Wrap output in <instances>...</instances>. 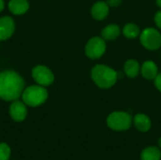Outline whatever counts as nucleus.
<instances>
[{"instance_id":"13","label":"nucleus","mask_w":161,"mask_h":160,"mask_svg":"<svg viewBox=\"0 0 161 160\" xmlns=\"http://www.w3.org/2000/svg\"><path fill=\"white\" fill-rule=\"evenodd\" d=\"M133 123L135 127L141 132H148L152 126V122L150 118L143 113L137 114L133 119Z\"/></svg>"},{"instance_id":"24","label":"nucleus","mask_w":161,"mask_h":160,"mask_svg":"<svg viewBox=\"0 0 161 160\" xmlns=\"http://www.w3.org/2000/svg\"><path fill=\"white\" fill-rule=\"evenodd\" d=\"M158 145H159V148L161 149V138L158 140Z\"/></svg>"},{"instance_id":"5","label":"nucleus","mask_w":161,"mask_h":160,"mask_svg":"<svg viewBox=\"0 0 161 160\" xmlns=\"http://www.w3.org/2000/svg\"><path fill=\"white\" fill-rule=\"evenodd\" d=\"M140 41L143 47L148 50H158L161 46V34L153 27L145 28L140 34Z\"/></svg>"},{"instance_id":"20","label":"nucleus","mask_w":161,"mask_h":160,"mask_svg":"<svg viewBox=\"0 0 161 160\" xmlns=\"http://www.w3.org/2000/svg\"><path fill=\"white\" fill-rule=\"evenodd\" d=\"M155 23L158 25V28L161 29V10L158 11L155 15Z\"/></svg>"},{"instance_id":"9","label":"nucleus","mask_w":161,"mask_h":160,"mask_svg":"<svg viewBox=\"0 0 161 160\" xmlns=\"http://www.w3.org/2000/svg\"><path fill=\"white\" fill-rule=\"evenodd\" d=\"M15 31V22L10 16L0 17V41H4L12 37Z\"/></svg>"},{"instance_id":"14","label":"nucleus","mask_w":161,"mask_h":160,"mask_svg":"<svg viewBox=\"0 0 161 160\" xmlns=\"http://www.w3.org/2000/svg\"><path fill=\"white\" fill-rule=\"evenodd\" d=\"M121 33L120 26L116 24H111L107 25L101 32L102 38L107 41H114L116 40Z\"/></svg>"},{"instance_id":"15","label":"nucleus","mask_w":161,"mask_h":160,"mask_svg":"<svg viewBox=\"0 0 161 160\" xmlns=\"http://www.w3.org/2000/svg\"><path fill=\"white\" fill-rule=\"evenodd\" d=\"M124 71L125 74L130 78H135L141 72V66L136 59H128L124 65Z\"/></svg>"},{"instance_id":"21","label":"nucleus","mask_w":161,"mask_h":160,"mask_svg":"<svg viewBox=\"0 0 161 160\" xmlns=\"http://www.w3.org/2000/svg\"><path fill=\"white\" fill-rule=\"evenodd\" d=\"M122 1L123 0H108V5L109 6V7H113V8H115V7H118V6H120L121 4H122Z\"/></svg>"},{"instance_id":"2","label":"nucleus","mask_w":161,"mask_h":160,"mask_svg":"<svg viewBox=\"0 0 161 160\" xmlns=\"http://www.w3.org/2000/svg\"><path fill=\"white\" fill-rule=\"evenodd\" d=\"M91 76L94 84L101 89H109L116 84L117 73L110 67L104 64H96L91 72Z\"/></svg>"},{"instance_id":"6","label":"nucleus","mask_w":161,"mask_h":160,"mask_svg":"<svg viewBox=\"0 0 161 160\" xmlns=\"http://www.w3.org/2000/svg\"><path fill=\"white\" fill-rule=\"evenodd\" d=\"M31 75L34 81L41 86L48 87L53 84L55 75L53 72L44 65H36L31 70Z\"/></svg>"},{"instance_id":"18","label":"nucleus","mask_w":161,"mask_h":160,"mask_svg":"<svg viewBox=\"0 0 161 160\" xmlns=\"http://www.w3.org/2000/svg\"><path fill=\"white\" fill-rule=\"evenodd\" d=\"M10 157V148L9 146L5 143H0V160H8Z\"/></svg>"},{"instance_id":"4","label":"nucleus","mask_w":161,"mask_h":160,"mask_svg":"<svg viewBox=\"0 0 161 160\" xmlns=\"http://www.w3.org/2000/svg\"><path fill=\"white\" fill-rule=\"evenodd\" d=\"M133 119L131 115L125 111H114L107 118L108 126L114 131H125L131 127Z\"/></svg>"},{"instance_id":"16","label":"nucleus","mask_w":161,"mask_h":160,"mask_svg":"<svg viewBox=\"0 0 161 160\" xmlns=\"http://www.w3.org/2000/svg\"><path fill=\"white\" fill-rule=\"evenodd\" d=\"M142 160H160L161 149L157 146H148L142 151Z\"/></svg>"},{"instance_id":"17","label":"nucleus","mask_w":161,"mask_h":160,"mask_svg":"<svg viewBox=\"0 0 161 160\" xmlns=\"http://www.w3.org/2000/svg\"><path fill=\"white\" fill-rule=\"evenodd\" d=\"M123 33L127 39H136L141 34V29L136 24L128 23L124 26Z\"/></svg>"},{"instance_id":"3","label":"nucleus","mask_w":161,"mask_h":160,"mask_svg":"<svg viewBox=\"0 0 161 160\" xmlns=\"http://www.w3.org/2000/svg\"><path fill=\"white\" fill-rule=\"evenodd\" d=\"M48 99V91L45 87L41 85H31L25 88L22 93V101L31 108L42 106Z\"/></svg>"},{"instance_id":"22","label":"nucleus","mask_w":161,"mask_h":160,"mask_svg":"<svg viewBox=\"0 0 161 160\" xmlns=\"http://www.w3.org/2000/svg\"><path fill=\"white\" fill-rule=\"evenodd\" d=\"M4 8H5V1L0 0V13L4 10Z\"/></svg>"},{"instance_id":"23","label":"nucleus","mask_w":161,"mask_h":160,"mask_svg":"<svg viewBox=\"0 0 161 160\" xmlns=\"http://www.w3.org/2000/svg\"><path fill=\"white\" fill-rule=\"evenodd\" d=\"M156 2H157V5H158L159 8H161V0H156Z\"/></svg>"},{"instance_id":"12","label":"nucleus","mask_w":161,"mask_h":160,"mask_svg":"<svg viewBox=\"0 0 161 160\" xmlns=\"http://www.w3.org/2000/svg\"><path fill=\"white\" fill-rule=\"evenodd\" d=\"M142 75L147 80H153L158 74V69L157 64L152 60H146L143 62L141 68Z\"/></svg>"},{"instance_id":"7","label":"nucleus","mask_w":161,"mask_h":160,"mask_svg":"<svg viewBox=\"0 0 161 160\" xmlns=\"http://www.w3.org/2000/svg\"><path fill=\"white\" fill-rule=\"evenodd\" d=\"M106 41L103 38L92 37L85 46V54L91 59L100 58L106 52Z\"/></svg>"},{"instance_id":"1","label":"nucleus","mask_w":161,"mask_h":160,"mask_svg":"<svg viewBox=\"0 0 161 160\" xmlns=\"http://www.w3.org/2000/svg\"><path fill=\"white\" fill-rule=\"evenodd\" d=\"M25 82L23 76L13 70L0 72V99L12 102L19 99L25 90Z\"/></svg>"},{"instance_id":"10","label":"nucleus","mask_w":161,"mask_h":160,"mask_svg":"<svg viewBox=\"0 0 161 160\" xmlns=\"http://www.w3.org/2000/svg\"><path fill=\"white\" fill-rule=\"evenodd\" d=\"M29 2L28 0H9L8 4V10L13 15H24L29 9Z\"/></svg>"},{"instance_id":"11","label":"nucleus","mask_w":161,"mask_h":160,"mask_svg":"<svg viewBox=\"0 0 161 160\" xmlns=\"http://www.w3.org/2000/svg\"><path fill=\"white\" fill-rule=\"evenodd\" d=\"M92 16L98 21L104 20L109 12V6L107 2L104 1H98L92 7Z\"/></svg>"},{"instance_id":"19","label":"nucleus","mask_w":161,"mask_h":160,"mask_svg":"<svg viewBox=\"0 0 161 160\" xmlns=\"http://www.w3.org/2000/svg\"><path fill=\"white\" fill-rule=\"evenodd\" d=\"M154 80H155V86H156V88L159 91H161V73L158 74V75L156 76V78Z\"/></svg>"},{"instance_id":"8","label":"nucleus","mask_w":161,"mask_h":160,"mask_svg":"<svg viewBox=\"0 0 161 160\" xmlns=\"http://www.w3.org/2000/svg\"><path fill=\"white\" fill-rule=\"evenodd\" d=\"M9 115L15 122H23L27 116V106L20 100H14L9 106Z\"/></svg>"}]
</instances>
